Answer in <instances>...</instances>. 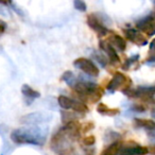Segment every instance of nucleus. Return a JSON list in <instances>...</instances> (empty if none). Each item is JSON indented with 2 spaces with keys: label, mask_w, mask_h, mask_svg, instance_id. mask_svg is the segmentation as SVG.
I'll use <instances>...</instances> for the list:
<instances>
[{
  "label": "nucleus",
  "mask_w": 155,
  "mask_h": 155,
  "mask_svg": "<svg viewBox=\"0 0 155 155\" xmlns=\"http://www.w3.org/2000/svg\"><path fill=\"white\" fill-rule=\"evenodd\" d=\"M80 131L81 124L77 120L65 124L52 136L50 141L51 150L58 155L70 154L74 149V142L80 137Z\"/></svg>",
  "instance_id": "1"
},
{
  "label": "nucleus",
  "mask_w": 155,
  "mask_h": 155,
  "mask_svg": "<svg viewBox=\"0 0 155 155\" xmlns=\"http://www.w3.org/2000/svg\"><path fill=\"white\" fill-rule=\"evenodd\" d=\"M47 132L41 127H22V129L14 130L11 134V139L15 143L22 144H34V146H43L46 141Z\"/></svg>",
  "instance_id": "2"
},
{
  "label": "nucleus",
  "mask_w": 155,
  "mask_h": 155,
  "mask_svg": "<svg viewBox=\"0 0 155 155\" xmlns=\"http://www.w3.org/2000/svg\"><path fill=\"white\" fill-rule=\"evenodd\" d=\"M74 91L80 96L84 101H89L91 103L99 101L102 97V91L98 88L95 83L91 82H75L72 86Z\"/></svg>",
  "instance_id": "3"
},
{
  "label": "nucleus",
  "mask_w": 155,
  "mask_h": 155,
  "mask_svg": "<svg viewBox=\"0 0 155 155\" xmlns=\"http://www.w3.org/2000/svg\"><path fill=\"white\" fill-rule=\"evenodd\" d=\"M132 86V80L127 75L123 74L121 72H116L113 75V79L107 85V89L110 91H116L118 89H121L123 93L127 91L130 87Z\"/></svg>",
  "instance_id": "4"
},
{
  "label": "nucleus",
  "mask_w": 155,
  "mask_h": 155,
  "mask_svg": "<svg viewBox=\"0 0 155 155\" xmlns=\"http://www.w3.org/2000/svg\"><path fill=\"white\" fill-rule=\"evenodd\" d=\"M58 101L60 106L64 110H73L75 113H81V114H85L88 112V106L84 102L72 100L65 96H60Z\"/></svg>",
  "instance_id": "5"
},
{
  "label": "nucleus",
  "mask_w": 155,
  "mask_h": 155,
  "mask_svg": "<svg viewBox=\"0 0 155 155\" xmlns=\"http://www.w3.org/2000/svg\"><path fill=\"white\" fill-rule=\"evenodd\" d=\"M73 66L75 68L84 71L86 74H89L91 77H98L99 75V68L94 64L93 61L88 60V58H77L73 62Z\"/></svg>",
  "instance_id": "6"
},
{
  "label": "nucleus",
  "mask_w": 155,
  "mask_h": 155,
  "mask_svg": "<svg viewBox=\"0 0 155 155\" xmlns=\"http://www.w3.org/2000/svg\"><path fill=\"white\" fill-rule=\"evenodd\" d=\"M87 25L89 26V28L93 29L96 33L98 34V36L101 37L104 35L107 34L108 30L105 26L101 22V20L95 15V14H91V15L87 16Z\"/></svg>",
  "instance_id": "7"
},
{
  "label": "nucleus",
  "mask_w": 155,
  "mask_h": 155,
  "mask_svg": "<svg viewBox=\"0 0 155 155\" xmlns=\"http://www.w3.org/2000/svg\"><path fill=\"white\" fill-rule=\"evenodd\" d=\"M149 149L147 147L138 146L137 143H131L130 146H121L118 155H147Z\"/></svg>",
  "instance_id": "8"
},
{
  "label": "nucleus",
  "mask_w": 155,
  "mask_h": 155,
  "mask_svg": "<svg viewBox=\"0 0 155 155\" xmlns=\"http://www.w3.org/2000/svg\"><path fill=\"white\" fill-rule=\"evenodd\" d=\"M137 28L146 33L147 36H153L155 32V21L153 15H150L144 19L140 20L137 24Z\"/></svg>",
  "instance_id": "9"
},
{
  "label": "nucleus",
  "mask_w": 155,
  "mask_h": 155,
  "mask_svg": "<svg viewBox=\"0 0 155 155\" xmlns=\"http://www.w3.org/2000/svg\"><path fill=\"white\" fill-rule=\"evenodd\" d=\"M100 49L104 52V53L107 54L108 58L112 63H119V55L117 54V51L115 50V48L113 47L110 44L108 41H100Z\"/></svg>",
  "instance_id": "10"
},
{
  "label": "nucleus",
  "mask_w": 155,
  "mask_h": 155,
  "mask_svg": "<svg viewBox=\"0 0 155 155\" xmlns=\"http://www.w3.org/2000/svg\"><path fill=\"white\" fill-rule=\"evenodd\" d=\"M124 34L127 39L133 41L136 45H147V38L135 29H127L124 30Z\"/></svg>",
  "instance_id": "11"
},
{
  "label": "nucleus",
  "mask_w": 155,
  "mask_h": 155,
  "mask_svg": "<svg viewBox=\"0 0 155 155\" xmlns=\"http://www.w3.org/2000/svg\"><path fill=\"white\" fill-rule=\"evenodd\" d=\"M46 120V115L41 114V113H34V114H30L28 116L22 117L21 122L28 123V124H36V123L44 122Z\"/></svg>",
  "instance_id": "12"
},
{
  "label": "nucleus",
  "mask_w": 155,
  "mask_h": 155,
  "mask_svg": "<svg viewBox=\"0 0 155 155\" xmlns=\"http://www.w3.org/2000/svg\"><path fill=\"white\" fill-rule=\"evenodd\" d=\"M110 41H112V43H110V45H112L113 47H116L119 51H124L125 48H127V43H125L124 38H122L120 35L116 34V33L110 36Z\"/></svg>",
  "instance_id": "13"
},
{
  "label": "nucleus",
  "mask_w": 155,
  "mask_h": 155,
  "mask_svg": "<svg viewBox=\"0 0 155 155\" xmlns=\"http://www.w3.org/2000/svg\"><path fill=\"white\" fill-rule=\"evenodd\" d=\"M98 113H100L101 115L104 116H116L120 113L119 108H110L106 104L104 103H99L97 106Z\"/></svg>",
  "instance_id": "14"
},
{
  "label": "nucleus",
  "mask_w": 155,
  "mask_h": 155,
  "mask_svg": "<svg viewBox=\"0 0 155 155\" xmlns=\"http://www.w3.org/2000/svg\"><path fill=\"white\" fill-rule=\"evenodd\" d=\"M134 124L137 127H143V129L153 130L155 127V123L151 119H142V118H135L134 119Z\"/></svg>",
  "instance_id": "15"
},
{
  "label": "nucleus",
  "mask_w": 155,
  "mask_h": 155,
  "mask_svg": "<svg viewBox=\"0 0 155 155\" xmlns=\"http://www.w3.org/2000/svg\"><path fill=\"white\" fill-rule=\"evenodd\" d=\"M121 146H122V143H120V142H118V141L113 142L112 144H110V146L102 152L101 155H118Z\"/></svg>",
  "instance_id": "16"
},
{
  "label": "nucleus",
  "mask_w": 155,
  "mask_h": 155,
  "mask_svg": "<svg viewBox=\"0 0 155 155\" xmlns=\"http://www.w3.org/2000/svg\"><path fill=\"white\" fill-rule=\"evenodd\" d=\"M21 93L24 94L25 97H28V98H32V99H35V98H39L41 97V94L38 91H34L31 86L29 85L25 84L24 86L21 87Z\"/></svg>",
  "instance_id": "17"
},
{
  "label": "nucleus",
  "mask_w": 155,
  "mask_h": 155,
  "mask_svg": "<svg viewBox=\"0 0 155 155\" xmlns=\"http://www.w3.org/2000/svg\"><path fill=\"white\" fill-rule=\"evenodd\" d=\"M69 155H95V149H73Z\"/></svg>",
  "instance_id": "18"
},
{
  "label": "nucleus",
  "mask_w": 155,
  "mask_h": 155,
  "mask_svg": "<svg viewBox=\"0 0 155 155\" xmlns=\"http://www.w3.org/2000/svg\"><path fill=\"white\" fill-rule=\"evenodd\" d=\"M62 80L65 81V82H66L67 84H68L69 86H71V87H72L73 85H74V83L77 82L74 75H73V73L71 72V71H65V72L63 73V75H62Z\"/></svg>",
  "instance_id": "19"
},
{
  "label": "nucleus",
  "mask_w": 155,
  "mask_h": 155,
  "mask_svg": "<svg viewBox=\"0 0 155 155\" xmlns=\"http://www.w3.org/2000/svg\"><path fill=\"white\" fill-rule=\"evenodd\" d=\"M73 5H74L75 9L79 10V11H81V12H85L87 9L86 3H85L84 1H82V0H75L74 2H73Z\"/></svg>",
  "instance_id": "20"
},
{
  "label": "nucleus",
  "mask_w": 155,
  "mask_h": 155,
  "mask_svg": "<svg viewBox=\"0 0 155 155\" xmlns=\"http://www.w3.org/2000/svg\"><path fill=\"white\" fill-rule=\"evenodd\" d=\"M82 142H83V144H84V146H86V147H91V146H93V144H95V142H96V138H95V136H94V135L86 136V137L83 138Z\"/></svg>",
  "instance_id": "21"
},
{
  "label": "nucleus",
  "mask_w": 155,
  "mask_h": 155,
  "mask_svg": "<svg viewBox=\"0 0 155 155\" xmlns=\"http://www.w3.org/2000/svg\"><path fill=\"white\" fill-rule=\"evenodd\" d=\"M93 56L102 65V66H106V65H107V60H106V58L103 55V54H99L96 52V53L93 54Z\"/></svg>",
  "instance_id": "22"
},
{
  "label": "nucleus",
  "mask_w": 155,
  "mask_h": 155,
  "mask_svg": "<svg viewBox=\"0 0 155 155\" xmlns=\"http://www.w3.org/2000/svg\"><path fill=\"white\" fill-rule=\"evenodd\" d=\"M138 60H139V55H135V56H133V58L127 60V62L123 64V69H124V70H127V69L132 66V64L135 63V62H137Z\"/></svg>",
  "instance_id": "23"
},
{
  "label": "nucleus",
  "mask_w": 155,
  "mask_h": 155,
  "mask_svg": "<svg viewBox=\"0 0 155 155\" xmlns=\"http://www.w3.org/2000/svg\"><path fill=\"white\" fill-rule=\"evenodd\" d=\"M94 127H95V125H94L93 122H87L86 124L83 125L82 132H83V133H86V132H88V131H91V130H93Z\"/></svg>",
  "instance_id": "24"
},
{
  "label": "nucleus",
  "mask_w": 155,
  "mask_h": 155,
  "mask_svg": "<svg viewBox=\"0 0 155 155\" xmlns=\"http://www.w3.org/2000/svg\"><path fill=\"white\" fill-rule=\"evenodd\" d=\"M5 24H1V22H0V33H2L3 31H5Z\"/></svg>",
  "instance_id": "25"
}]
</instances>
